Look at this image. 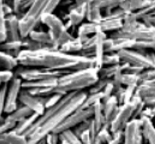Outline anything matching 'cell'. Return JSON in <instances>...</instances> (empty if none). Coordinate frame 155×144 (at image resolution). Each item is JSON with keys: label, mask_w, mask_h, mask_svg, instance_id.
<instances>
[{"label": "cell", "mask_w": 155, "mask_h": 144, "mask_svg": "<svg viewBox=\"0 0 155 144\" xmlns=\"http://www.w3.org/2000/svg\"><path fill=\"white\" fill-rule=\"evenodd\" d=\"M17 60L21 66L39 67L51 71H65V70H87L95 69L94 59L82 54H69L61 52L59 48L47 47L38 51L21 49L17 54Z\"/></svg>", "instance_id": "cell-1"}, {"label": "cell", "mask_w": 155, "mask_h": 144, "mask_svg": "<svg viewBox=\"0 0 155 144\" xmlns=\"http://www.w3.org/2000/svg\"><path fill=\"white\" fill-rule=\"evenodd\" d=\"M87 97V91L69 93L64 95L58 103L53 107L47 108L42 115H40L34 125L25 132L28 144H38L46 139L47 136L53 135L58 126L77 108L82 106Z\"/></svg>", "instance_id": "cell-2"}, {"label": "cell", "mask_w": 155, "mask_h": 144, "mask_svg": "<svg viewBox=\"0 0 155 144\" xmlns=\"http://www.w3.org/2000/svg\"><path fill=\"white\" fill-rule=\"evenodd\" d=\"M96 69H87L74 72H65L58 79L54 87L47 88L46 96L52 94L66 95L69 93L84 91L87 88L89 89L99 80V73Z\"/></svg>", "instance_id": "cell-3"}, {"label": "cell", "mask_w": 155, "mask_h": 144, "mask_svg": "<svg viewBox=\"0 0 155 144\" xmlns=\"http://www.w3.org/2000/svg\"><path fill=\"white\" fill-rule=\"evenodd\" d=\"M61 1L63 0H34L31 6L19 17L21 37H28L30 31L38 28L42 17L53 13Z\"/></svg>", "instance_id": "cell-4"}, {"label": "cell", "mask_w": 155, "mask_h": 144, "mask_svg": "<svg viewBox=\"0 0 155 144\" xmlns=\"http://www.w3.org/2000/svg\"><path fill=\"white\" fill-rule=\"evenodd\" d=\"M41 23L48 28V33L53 38L55 48H59L60 46H63L65 42H68L70 38L74 37L66 29L65 23L53 13L43 16L41 19Z\"/></svg>", "instance_id": "cell-5"}, {"label": "cell", "mask_w": 155, "mask_h": 144, "mask_svg": "<svg viewBox=\"0 0 155 144\" xmlns=\"http://www.w3.org/2000/svg\"><path fill=\"white\" fill-rule=\"evenodd\" d=\"M15 76L19 77L23 82H36V80H49V79H58L63 73V71H51L46 69L39 67H25L18 66L15 70Z\"/></svg>", "instance_id": "cell-6"}, {"label": "cell", "mask_w": 155, "mask_h": 144, "mask_svg": "<svg viewBox=\"0 0 155 144\" xmlns=\"http://www.w3.org/2000/svg\"><path fill=\"white\" fill-rule=\"evenodd\" d=\"M93 107H84V106H81L79 108H77L74 113H71L59 126L58 129L54 131L53 135H60L61 132L66 131V130H72L75 129L77 125H79L81 123L85 121V120H89L91 116H93Z\"/></svg>", "instance_id": "cell-7"}, {"label": "cell", "mask_w": 155, "mask_h": 144, "mask_svg": "<svg viewBox=\"0 0 155 144\" xmlns=\"http://www.w3.org/2000/svg\"><path fill=\"white\" fill-rule=\"evenodd\" d=\"M117 53H118L121 63H126L129 65L137 66L143 70L153 67L152 60L148 58L147 54H144V52H140V51H135V49H121V51H118Z\"/></svg>", "instance_id": "cell-8"}, {"label": "cell", "mask_w": 155, "mask_h": 144, "mask_svg": "<svg viewBox=\"0 0 155 144\" xmlns=\"http://www.w3.org/2000/svg\"><path fill=\"white\" fill-rule=\"evenodd\" d=\"M23 80L19 77H13V79L7 84V90H6V100H5V109L4 113L11 114L18 108V99L19 94L23 90L22 88Z\"/></svg>", "instance_id": "cell-9"}, {"label": "cell", "mask_w": 155, "mask_h": 144, "mask_svg": "<svg viewBox=\"0 0 155 144\" xmlns=\"http://www.w3.org/2000/svg\"><path fill=\"white\" fill-rule=\"evenodd\" d=\"M134 119V107L131 101L127 103H123L119 106L114 119L110 124V131L112 133L124 131L125 126Z\"/></svg>", "instance_id": "cell-10"}, {"label": "cell", "mask_w": 155, "mask_h": 144, "mask_svg": "<svg viewBox=\"0 0 155 144\" xmlns=\"http://www.w3.org/2000/svg\"><path fill=\"white\" fill-rule=\"evenodd\" d=\"M19 102L22 103V106L28 107L31 113L42 115L46 110V101H47V96H39V95H34L31 94L29 90L23 89L19 94Z\"/></svg>", "instance_id": "cell-11"}, {"label": "cell", "mask_w": 155, "mask_h": 144, "mask_svg": "<svg viewBox=\"0 0 155 144\" xmlns=\"http://www.w3.org/2000/svg\"><path fill=\"white\" fill-rule=\"evenodd\" d=\"M123 144H143V136L141 130V120L132 119L124 129Z\"/></svg>", "instance_id": "cell-12"}, {"label": "cell", "mask_w": 155, "mask_h": 144, "mask_svg": "<svg viewBox=\"0 0 155 144\" xmlns=\"http://www.w3.org/2000/svg\"><path fill=\"white\" fill-rule=\"evenodd\" d=\"M89 4H82V5H74L70 7L66 18H68V23L65 24L66 29L69 30L72 27H78L83 23V21L85 19L87 16V7Z\"/></svg>", "instance_id": "cell-13"}, {"label": "cell", "mask_w": 155, "mask_h": 144, "mask_svg": "<svg viewBox=\"0 0 155 144\" xmlns=\"http://www.w3.org/2000/svg\"><path fill=\"white\" fill-rule=\"evenodd\" d=\"M136 95L143 100L147 107L155 106V80L142 82L136 89Z\"/></svg>", "instance_id": "cell-14"}, {"label": "cell", "mask_w": 155, "mask_h": 144, "mask_svg": "<svg viewBox=\"0 0 155 144\" xmlns=\"http://www.w3.org/2000/svg\"><path fill=\"white\" fill-rule=\"evenodd\" d=\"M95 35H96V44H95V49H94V53H93V59H94L95 69L99 71L104 66L102 65V59H104V55H105L104 42L107 38V35L104 31H99Z\"/></svg>", "instance_id": "cell-15"}, {"label": "cell", "mask_w": 155, "mask_h": 144, "mask_svg": "<svg viewBox=\"0 0 155 144\" xmlns=\"http://www.w3.org/2000/svg\"><path fill=\"white\" fill-rule=\"evenodd\" d=\"M119 102L114 95H112L110 99L102 102V112H104V118H105V125L110 126L111 121L114 119L117 112L119 109Z\"/></svg>", "instance_id": "cell-16"}, {"label": "cell", "mask_w": 155, "mask_h": 144, "mask_svg": "<svg viewBox=\"0 0 155 144\" xmlns=\"http://www.w3.org/2000/svg\"><path fill=\"white\" fill-rule=\"evenodd\" d=\"M6 35L7 40L10 41H16L22 38L19 34V17L15 13L6 17Z\"/></svg>", "instance_id": "cell-17"}, {"label": "cell", "mask_w": 155, "mask_h": 144, "mask_svg": "<svg viewBox=\"0 0 155 144\" xmlns=\"http://www.w3.org/2000/svg\"><path fill=\"white\" fill-rule=\"evenodd\" d=\"M140 120L143 139H146L148 144H155V125L153 119L148 116H141Z\"/></svg>", "instance_id": "cell-18"}, {"label": "cell", "mask_w": 155, "mask_h": 144, "mask_svg": "<svg viewBox=\"0 0 155 144\" xmlns=\"http://www.w3.org/2000/svg\"><path fill=\"white\" fill-rule=\"evenodd\" d=\"M28 37L31 38L33 41L40 43V44H42L43 47H53V48H55L54 47L53 38H52V36H51V34L48 31H42V30L34 29L33 31L29 33Z\"/></svg>", "instance_id": "cell-19"}, {"label": "cell", "mask_w": 155, "mask_h": 144, "mask_svg": "<svg viewBox=\"0 0 155 144\" xmlns=\"http://www.w3.org/2000/svg\"><path fill=\"white\" fill-rule=\"evenodd\" d=\"M19 66L18 60L16 57L7 52L0 51V69L1 70H7V71H13Z\"/></svg>", "instance_id": "cell-20"}, {"label": "cell", "mask_w": 155, "mask_h": 144, "mask_svg": "<svg viewBox=\"0 0 155 144\" xmlns=\"http://www.w3.org/2000/svg\"><path fill=\"white\" fill-rule=\"evenodd\" d=\"M97 24H99L100 31H104V33L113 31V33H116V31L121 29L123 21L121 19H107V18H104L102 17L101 22H99Z\"/></svg>", "instance_id": "cell-21"}, {"label": "cell", "mask_w": 155, "mask_h": 144, "mask_svg": "<svg viewBox=\"0 0 155 144\" xmlns=\"http://www.w3.org/2000/svg\"><path fill=\"white\" fill-rule=\"evenodd\" d=\"M21 49H23V38L16 40V41L6 40L5 42L0 43V51L7 52V53L12 54L13 57H17V54L19 53Z\"/></svg>", "instance_id": "cell-22"}, {"label": "cell", "mask_w": 155, "mask_h": 144, "mask_svg": "<svg viewBox=\"0 0 155 144\" xmlns=\"http://www.w3.org/2000/svg\"><path fill=\"white\" fill-rule=\"evenodd\" d=\"M82 47H83V42L79 37H72L70 38L68 42H65L63 46L59 47V49L64 53H69V54H77L78 52H82Z\"/></svg>", "instance_id": "cell-23"}, {"label": "cell", "mask_w": 155, "mask_h": 144, "mask_svg": "<svg viewBox=\"0 0 155 144\" xmlns=\"http://www.w3.org/2000/svg\"><path fill=\"white\" fill-rule=\"evenodd\" d=\"M38 118H39V115L33 113L28 118H25V119L21 120L19 123H17L16 126H15V129L12 131L16 132V133H18V135H25V132L34 125V123L38 120Z\"/></svg>", "instance_id": "cell-24"}, {"label": "cell", "mask_w": 155, "mask_h": 144, "mask_svg": "<svg viewBox=\"0 0 155 144\" xmlns=\"http://www.w3.org/2000/svg\"><path fill=\"white\" fill-rule=\"evenodd\" d=\"M138 23H140V19L137 18L136 12H127L123 18V27L120 30L124 33H130L136 29Z\"/></svg>", "instance_id": "cell-25"}, {"label": "cell", "mask_w": 155, "mask_h": 144, "mask_svg": "<svg viewBox=\"0 0 155 144\" xmlns=\"http://www.w3.org/2000/svg\"><path fill=\"white\" fill-rule=\"evenodd\" d=\"M100 31V28H99V24L97 23H89V22H85V23H82L81 25H78L77 28V37L79 38H83V37H88V36H91L96 33Z\"/></svg>", "instance_id": "cell-26"}, {"label": "cell", "mask_w": 155, "mask_h": 144, "mask_svg": "<svg viewBox=\"0 0 155 144\" xmlns=\"http://www.w3.org/2000/svg\"><path fill=\"white\" fill-rule=\"evenodd\" d=\"M33 113H31V110L29 109L28 107H25V106H18V108L15 110V112H12L11 114H7V119H10V120H12L13 123H19L21 120H23V119H25V118H28L29 115H31Z\"/></svg>", "instance_id": "cell-27"}, {"label": "cell", "mask_w": 155, "mask_h": 144, "mask_svg": "<svg viewBox=\"0 0 155 144\" xmlns=\"http://www.w3.org/2000/svg\"><path fill=\"white\" fill-rule=\"evenodd\" d=\"M102 17L104 16H102L100 8H97V7H95V6L90 5V4L88 5V7H87V16H85L87 22H89V23H99V22H101Z\"/></svg>", "instance_id": "cell-28"}, {"label": "cell", "mask_w": 155, "mask_h": 144, "mask_svg": "<svg viewBox=\"0 0 155 144\" xmlns=\"http://www.w3.org/2000/svg\"><path fill=\"white\" fill-rule=\"evenodd\" d=\"M58 137H59V141L65 142L66 144H82L81 139L74 133L72 130H66L60 135H58Z\"/></svg>", "instance_id": "cell-29"}, {"label": "cell", "mask_w": 155, "mask_h": 144, "mask_svg": "<svg viewBox=\"0 0 155 144\" xmlns=\"http://www.w3.org/2000/svg\"><path fill=\"white\" fill-rule=\"evenodd\" d=\"M140 84H141L140 74L123 73V85L124 87H135V88H137Z\"/></svg>", "instance_id": "cell-30"}, {"label": "cell", "mask_w": 155, "mask_h": 144, "mask_svg": "<svg viewBox=\"0 0 155 144\" xmlns=\"http://www.w3.org/2000/svg\"><path fill=\"white\" fill-rule=\"evenodd\" d=\"M5 138L7 141V144H28V139L24 135H18L13 131L6 132Z\"/></svg>", "instance_id": "cell-31"}, {"label": "cell", "mask_w": 155, "mask_h": 144, "mask_svg": "<svg viewBox=\"0 0 155 144\" xmlns=\"http://www.w3.org/2000/svg\"><path fill=\"white\" fill-rule=\"evenodd\" d=\"M120 70V64L119 65H112V66H102L99 70V78H104V79H111L117 71Z\"/></svg>", "instance_id": "cell-32"}, {"label": "cell", "mask_w": 155, "mask_h": 144, "mask_svg": "<svg viewBox=\"0 0 155 144\" xmlns=\"http://www.w3.org/2000/svg\"><path fill=\"white\" fill-rule=\"evenodd\" d=\"M111 137H112V132L110 131V126L105 125V126L99 131V133L96 135L95 142L99 144H107L108 141L111 139ZM95 142H94V143H95Z\"/></svg>", "instance_id": "cell-33"}, {"label": "cell", "mask_w": 155, "mask_h": 144, "mask_svg": "<svg viewBox=\"0 0 155 144\" xmlns=\"http://www.w3.org/2000/svg\"><path fill=\"white\" fill-rule=\"evenodd\" d=\"M2 2L4 0H0V43L5 42L7 40L6 35V16L2 10Z\"/></svg>", "instance_id": "cell-34"}, {"label": "cell", "mask_w": 155, "mask_h": 144, "mask_svg": "<svg viewBox=\"0 0 155 144\" xmlns=\"http://www.w3.org/2000/svg\"><path fill=\"white\" fill-rule=\"evenodd\" d=\"M119 64H121V60H120L117 52L105 53L104 59H102V65L104 66H112V65H119Z\"/></svg>", "instance_id": "cell-35"}, {"label": "cell", "mask_w": 155, "mask_h": 144, "mask_svg": "<svg viewBox=\"0 0 155 144\" xmlns=\"http://www.w3.org/2000/svg\"><path fill=\"white\" fill-rule=\"evenodd\" d=\"M111 79H104V78H99V80L94 84V85H91L90 88H89V91L87 93V94H96V93H101L104 89H105V87L108 84V82H110Z\"/></svg>", "instance_id": "cell-36"}, {"label": "cell", "mask_w": 155, "mask_h": 144, "mask_svg": "<svg viewBox=\"0 0 155 144\" xmlns=\"http://www.w3.org/2000/svg\"><path fill=\"white\" fill-rule=\"evenodd\" d=\"M41 48H47V47H43L42 44H40L38 42L33 41L29 37H24L23 38V49H27V51H38V49H41Z\"/></svg>", "instance_id": "cell-37"}, {"label": "cell", "mask_w": 155, "mask_h": 144, "mask_svg": "<svg viewBox=\"0 0 155 144\" xmlns=\"http://www.w3.org/2000/svg\"><path fill=\"white\" fill-rule=\"evenodd\" d=\"M89 127H90V119H89V120H85V121H83V123H81V124L77 125L75 129H72V131H74V133L79 138L84 132H87V131L89 130Z\"/></svg>", "instance_id": "cell-38"}, {"label": "cell", "mask_w": 155, "mask_h": 144, "mask_svg": "<svg viewBox=\"0 0 155 144\" xmlns=\"http://www.w3.org/2000/svg\"><path fill=\"white\" fill-rule=\"evenodd\" d=\"M15 77V72L7 71V70H0V84L5 85L8 84Z\"/></svg>", "instance_id": "cell-39"}, {"label": "cell", "mask_w": 155, "mask_h": 144, "mask_svg": "<svg viewBox=\"0 0 155 144\" xmlns=\"http://www.w3.org/2000/svg\"><path fill=\"white\" fill-rule=\"evenodd\" d=\"M140 78H141V83L142 82H150V80H155V69H147L143 72L140 73Z\"/></svg>", "instance_id": "cell-40"}, {"label": "cell", "mask_w": 155, "mask_h": 144, "mask_svg": "<svg viewBox=\"0 0 155 144\" xmlns=\"http://www.w3.org/2000/svg\"><path fill=\"white\" fill-rule=\"evenodd\" d=\"M6 90H7V84L2 85L0 89V124L2 121V114L5 109V100H6Z\"/></svg>", "instance_id": "cell-41"}, {"label": "cell", "mask_w": 155, "mask_h": 144, "mask_svg": "<svg viewBox=\"0 0 155 144\" xmlns=\"http://www.w3.org/2000/svg\"><path fill=\"white\" fill-rule=\"evenodd\" d=\"M101 94H102V101H101V102L106 101L107 99H110V97L114 94V88H113V84H112V82H111V80H110V82H108V84L105 87V89L101 91Z\"/></svg>", "instance_id": "cell-42"}, {"label": "cell", "mask_w": 155, "mask_h": 144, "mask_svg": "<svg viewBox=\"0 0 155 144\" xmlns=\"http://www.w3.org/2000/svg\"><path fill=\"white\" fill-rule=\"evenodd\" d=\"M63 96L61 95H58V94H52V95H48L47 96V101H46V109L47 108H51L53 107L55 103H58V101L61 99Z\"/></svg>", "instance_id": "cell-43"}, {"label": "cell", "mask_w": 155, "mask_h": 144, "mask_svg": "<svg viewBox=\"0 0 155 144\" xmlns=\"http://www.w3.org/2000/svg\"><path fill=\"white\" fill-rule=\"evenodd\" d=\"M140 21L142 23H144L146 25H148V27H155V11L152 12V13H148V15L143 16Z\"/></svg>", "instance_id": "cell-44"}, {"label": "cell", "mask_w": 155, "mask_h": 144, "mask_svg": "<svg viewBox=\"0 0 155 144\" xmlns=\"http://www.w3.org/2000/svg\"><path fill=\"white\" fill-rule=\"evenodd\" d=\"M127 4H129V7H130L131 12H137V11L141 10L143 0H127Z\"/></svg>", "instance_id": "cell-45"}, {"label": "cell", "mask_w": 155, "mask_h": 144, "mask_svg": "<svg viewBox=\"0 0 155 144\" xmlns=\"http://www.w3.org/2000/svg\"><path fill=\"white\" fill-rule=\"evenodd\" d=\"M123 135H124V131L112 133V137L107 144H123Z\"/></svg>", "instance_id": "cell-46"}, {"label": "cell", "mask_w": 155, "mask_h": 144, "mask_svg": "<svg viewBox=\"0 0 155 144\" xmlns=\"http://www.w3.org/2000/svg\"><path fill=\"white\" fill-rule=\"evenodd\" d=\"M79 139H81L82 144H94V139L91 138V136H90L89 131L84 132V133H83V135L79 137Z\"/></svg>", "instance_id": "cell-47"}, {"label": "cell", "mask_w": 155, "mask_h": 144, "mask_svg": "<svg viewBox=\"0 0 155 144\" xmlns=\"http://www.w3.org/2000/svg\"><path fill=\"white\" fill-rule=\"evenodd\" d=\"M46 144H59V137L57 135H49L46 137Z\"/></svg>", "instance_id": "cell-48"}, {"label": "cell", "mask_w": 155, "mask_h": 144, "mask_svg": "<svg viewBox=\"0 0 155 144\" xmlns=\"http://www.w3.org/2000/svg\"><path fill=\"white\" fill-rule=\"evenodd\" d=\"M2 10H4V13H5L6 17L10 16V15H13V13H15V12H13V7L10 6V5L6 4V2H2Z\"/></svg>", "instance_id": "cell-49"}, {"label": "cell", "mask_w": 155, "mask_h": 144, "mask_svg": "<svg viewBox=\"0 0 155 144\" xmlns=\"http://www.w3.org/2000/svg\"><path fill=\"white\" fill-rule=\"evenodd\" d=\"M21 4H22V0H13L12 1V7H13V12L15 15H19V8H21Z\"/></svg>", "instance_id": "cell-50"}, {"label": "cell", "mask_w": 155, "mask_h": 144, "mask_svg": "<svg viewBox=\"0 0 155 144\" xmlns=\"http://www.w3.org/2000/svg\"><path fill=\"white\" fill-rule=\"evenodd\" d=\"M91 0H75L76 5H82V4H90Z\"/></svg>", "instance_id": "cell-51"}, {"label": "cell", "mask_w": 155, "mask_h": 144, "mask_svg": "<svg viewBox=\"0 0 155 144\" xmlns=\"http://www.w3.org/2000/svg\"><path fill=\"white\" fill-rule=\"evenodd\" d=\"M38 144H46V139H43V141H41V142H39Z\"/></svg>", "instance_id": "cell-52"}, {"label": "cell", "mask_w": 155, "mask_h": 144, "mask_svg": "<svg viewBox=\"0 0 155 144\" xmlns=\"http://www.w3.org/2000/svg\"><path fill=\"white\" fill-rule=\"evenodd\" d=\"M1 87H2V85H1V84H0V89H1Z\"/></svg>", "instance_id": "cell-53"}, {"label": "cell", "mask_w": 155, "mask_h": 144, "mask_svg": "<svg viewBox=\"0 0 155 144\" xmlns=\"http://www.w3.org/2000/svg\"><path fill=\"white\" fill-rule=\"evenodd\" d=\"M94 144H99V143H96V142H95V143H94Z\"/></svg>", "instance_id": "cell-54"}, {"label": "cell", "mask_w": 155, "mask_h": 144, "mask_svg": "<svg viewBox=\"0 0 155 144\" xmlns=\"http://www.w3.org/2000/svg\"><path fill=\"white\" fill-rule=\"evenodd\" d=\"M154 120H155V119H154Z\"/></svg>", "instance_id": "cell-55"}]
</instances>
